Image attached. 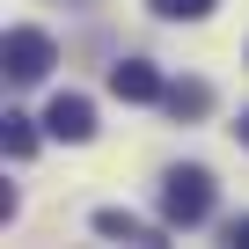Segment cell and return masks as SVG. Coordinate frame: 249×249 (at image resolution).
<instances>
[{
	"mask_svg": "<svg viewBox=\"0 0 249 249\" xmlns=\"http://www.w3.org/2000/svg\"><path fill=\"white\" fill-rule=\"evenodd\" d=\"M161 220H169V227H205V220H213V169L176 161V169L161 176Z\"/></svg>",
	"mask_w": 249,
	"mask_h": 249,
	"instance_id": "6da1fadb",
	"label": "cell"
},
{
	"mask_svg": "<svg viewBox=\"0 0 249 249\" xmlns=\"http://www.w3.org/2000/svg\"><path fill=\"white\" fill-rule=\"evenodd\" d=\"M0 59H8V81H44L52 73V59H59V44L44 37V30H8V52H0Z\"/></svg>",
	"mask_w": 249,
	"mask_h": 249,
	"instance_id": "7a4b0ae2",
	"label": "cell"
},
{
	"mask_svg": "<svg viewBox=\"0 0 249 249\" xmlns=\"http://www.w3.org/2000/svg\"><path fill=\"white\" fill-rule=\"evenodd\" d=\"M44 132H52V140H66V147H88V140H95V103H88V95H52Z\"/></svg>",
	"mask_w": 249,
	"mask_h": 249,
	"instance_id": "3957f363",
	"label": "cell"
},
{
	"mask_svg": "<svg viewBox=\"0 0 249 249\" xmlns=\"http://www.w3.org/2000/svg\"><path fill=\"white\" fill-rule=\"evenodd\" d=\"M110 95H117V103H161L169 81L154 73V59H117V66H110Z\"/></svg>",
	"mask_w": 249,
	"mask_h": 249,
	"instance_id": "277c9868",
	"label": "cell"
},
{
	"mask_svg": "<svg viewBox=\"0 0 249 249\" xmlns=\"http://www.w3.org/2000/svg\"><path fill=\"white\" fill-rule=\"evenodd\" d=\"M95 234H110V242H161V227H147L140 213H124V205H103L95 213Z\"/></svg>",
	"mask_w": 249,
	"mask_h": 249,
	"instance_id": "5b68a950",
	"label": "cell"
},
{
	"mask_svg": "<svg viewBox=\"0 0 249 249\" xmlns=\"http://www.w3.org/2000/svg\"><path fill=\"white\" fill-rule=\"evenodd\" d=\"M161 103H169V117H205V110H213V88H205V81H169Z\"/></svg>",
	"mask_w": 249,
	"mask_h": 249,
	"instance_id": "8992f818",
	"label": "cell"
},
{
	"mask_svg": "<svg viewBox=\"0 0 249 249\" xmlns=\"http://www.w3.org/2000/svg\"><path fill=\"white\" fill-rule=\"evenodd\" d=\"M0 140H8V161H30V154H37V124H30L22 110H8V124H0Z\"/></svg>",
	"mask_w": 249,
	"mask_h": 249,
	"instance_id": "52a82bcc",
	"label": "cell"
},
{
	"mask_svg": "<svg viewBox=\"0 0 249 249\" xmlns=\"http://www.w3.org/2000/svg\"><path fill=\"white\" fill-rule=\"evenodd\" d=\"M147 8H154L161 22H205V15L220 8V0H147Z\"/></svg>",
	"mask_w": 249,
	"mask_h": 249,
	"instance_id": "ba28073f",
	"label": "cell"
},
{
	"mask_svg": "<svg viewBox=\"0 0 249 249\" xmlns=\"http://www.w3.org/2000/svg\"><path fill=\"white\" fill-rule=\"evenodd\" d=\"M227 242H234V249H249V213H242V220H227Z\"/></svg>",
	"mask_w": 249,
	"mask_h": 249,
	"instance_id": "9c48e42d",
	"label": "cell"
},
{
	"mask_svg": "<svg viewBox=\"0 0 249 249\" xmlns=\"http://www.w3.org/2000/svg\"><path fill=\"white\" fill-rule=\"evenodd\" d=\"M234 132H242V147H249V110H242V124H234Z\"/></svg>",
	"mask_w": 249,
	"mask_h": 249,
	"instance_id": "30bf717a",
	"label": "cell"
}]
</instances>
